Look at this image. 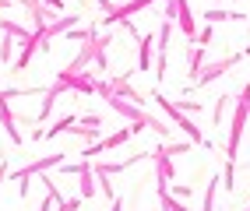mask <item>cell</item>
Segmentation results:
<instances>
[{
  "label": "cell",
  "mask_w": 250,
  "mask_h": 211,
  "mask_svg": "<svg viewBox=\"0 0 250 211\" xmlns=\"http://www.w3.org/2000/svg\"><path fill=\"white\" fill-rule=\"evenodd\" d=\"M155 106H159V109L166 113V116H169V120H173V123L180 127L183 134H187V141H190V144H205V148H211V141H208V137L201 134V127H197V123H194L190 116H183V109H180V106H176L173 99H166V95H155Z\"/></svg>",
  "instance_id": "cell-1"
},
{
  "label": "cell",
  "mask_w": 250,
  "mask_h": 211,
  "mask_svg": "<svg viewBox=\"0 0 250 211\" xmlns=\"http://www.w3.org/2000/svg\"><path fill=\"white\" fill-rule=\"evenodd\" d=\"M152 4H159V0H130V4H124V7H113L103 18V25H130V14H138V11L152 7Z\"/></svg>",
  "instance_id": "cell-2"
},
{
  "label": "cell",
  "mask_w": 250,
  "mask_h": 211,
  "mask_svg": "<svg viewBox=\"0 0 250 211\" xmlns=\"http://www.w3.org/2000/svg\"><path fill=\"white\" fill-rule=\"evenodd\" d=\"M243 60V50L240 53H232V57H226V60H215V63H208V67H201V74H197V85H211V81H219L232 63H240Z\"/></svg>",
  "instance_id": "cell-3"
},
{
  "label": "cell",
  "mask_w": 250,
  "mask_h": 211,
  "mask_svg": "<svg viewBox=\"0 0 250 211\" xmlns=\"http://www.w3.org/2000/svg\"><path fill=\"white\" fill-rule=\"evenodd\" d=\"M173 4H176L173 21L183 28V39L194 42V39H197V21H194V14H190V4H187V0H173Z\"/></svg>",
  "instance_id": "cell-4"
},
{
  "label": "cell",
  "mask_w": 250,
  "mask_h": 211,
  "mask_svg": "<svg viewBox=\"0 0 250 211\" xmlns=\"http://www.w3.org/2000/svg\"><path fill=\"white\" fill-rule=\"evenodd\" d=\"M74 127H78V116H74V113H67V116H60L53 127H49V131H42V127H39L32 137H36V141H53V137H60V134H71Z\"/></svg>",
  "instance_id": "cell-5"
},
{
  "label": "cell",
  "mask_w": 250,
  "mask_h": 211,
  "mask_svg": "<svg viewBox=\"0 0 250 211\" xmlns=\"http://www.w3.org/2000/svg\"><path fill=\"white\" fill-rule=\"evenodd\" d=\"M152 42H155V32L138 36V71H152Z\"/></svg>",
  "instance_id": "cell-6"
},
{
  "label": "cell",
  "mask_w": 250,
  "mask_h": 211,
  "mask_svg": "<svg viewBox=\"0 0 250 211\" xmlns=\"http://www.w3.org/2000/svg\"><path fill=\"white\" fill-rule=\"evenodd\" d=\"M0 123H4V131L14 144H21V134H18V127H14V116H11V109H7V99H4V92H0Z\"/></svg>",
  "instance_id": "cell-7"
},
{
  "label": "cell",
  "mask_w": 250,
  "mask_h": 211,
  "mask_svg": "<svg viewBox=\"0 0 250 211\" xmlns=\"http://www.w3.org/2000/svg\"><path fill=\"white\" fill-rule=\"evenodd\" d=\"M81 201H88V197H95V173H92V162L85 158V169H81Z\"/></svg>",
  "instance_id": "cell-8"
},
{
  "label": "cell",
  "mask_w": 250,
  "mask_h": 211,
  "mask_svg": "<svg viewBox=\"0 0 250 211\" xmlns=\"http://www.w3.org/2000/svg\"><path fill=\"white\" fill-rule=\"evenodd\" d=\"M201 18H205L208 25H215V21H243V14H236V11H211V7H208Z\"/></svg>",
  "instance_id": "cell-9"
},
{
  "label": "cell",
  "mask_w": 250,
  "mask_h": 211,
  "mask_svg": "<svg viewBox=\"0 0 250 211\" xmlns=\"http://www.w3.org/2000/svg\"><path fill=\"white\" fill-rule=\"evenodd\" d=\"M11 50H14V36L0 32V63H4V67H11Z\"/></svg>",
  "instance_id": "cell-10"
},
{
  "label": "cell",
  "mask_w": 250,
  "mask_h": 211,
  "mask_svg": "<svg viewBox=\"0 0 250 211\" xmlns=\"http://www.w3.org/2000/svg\"><path fill=\"white\" fill-rule=\"evenodd\" d=\"M159 204H162V211H187V204H180L176 197H169V190L159 193Z\"/></svg>",
  "instance_id": "cell-11"
},
{
  "label": "cell",
  "mask_w": 250,
  "mask_h": 211,
  "mask_svg": "<svg viewBox=\"0 0 250 211\" xmlns=\"http://www.w3.org/2000/svg\"><path fill=\"white\" fill-rule=\"evenodd\" d=\"M148 127H152L159 137H169V134H173V131H169V123H162L159 116H152V113H148Z\"/></svg>",
  "instance_id": "cell-12"
},
{
  "label": "cell",
  "mask_w": 250,
  "mask_h": 211,
  "mask_svg": "<svg viewBox=\"0 0 250 211\" xmlns=\"http://www.w3.org/2000/svg\"><path fill=\"white\" fill-rule=\"evenodd\" d=\"M229 95H222V99H219V106H215V123H222V116H226V109H229Z\"/></svg>",
  "instance_id": "cell-13"
},
{
  "label": "cell",
  "mask_w": 250,
  "mask_h": 211,
  "mask_svg": "<svg viewBox=\"0 0 250 211\" xmlns=\"http://www.w3.org/2000/svg\"><path fill=\"white\" fill-rule=\"evenodd\" d=\"M7 173H11V169H7V162H0V187H4V180H7Z\"/></svg>",
  "instance_id": "cell-14"
},
{
  "label": "cell",
  "mask_w": 250,
  "mask_h": 211,
  "mask_svg": "<svg viewBox=\"0 0 250 211\" xmlns=\"http://www.w3.org/2000/svg\"><path fill=\"white\" fill-rule=\"evenodd\" d=\"M243 211H250V208H243Z\"/></svg>",
  "instance_id": "cell-15"
}]
</instances>
